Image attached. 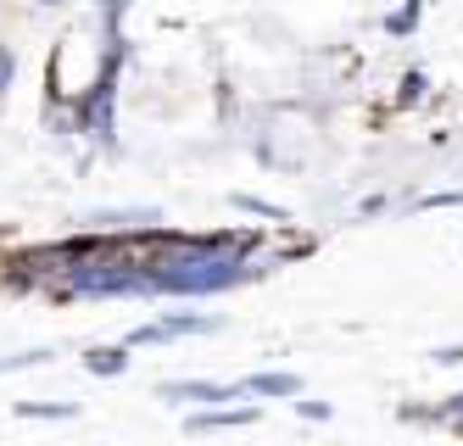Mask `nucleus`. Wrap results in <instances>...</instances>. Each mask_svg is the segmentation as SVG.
<instances>
[{
	"mask_svg": "<svg viewBox=\"0 0 463 446\" xmlns=\"http://www.w3.org/2000/svg\"><path fill=\"white\" fill-rule=\"evenodd\" d=\"M213 329H223L218 313H162V318L140 324L123 346H162V340H190V335H213Z\"/></svg>",
	"mask_w": 463,
	"mask_h": 446,
	"instance_id": "obj_1",
	"label": "nucleus"
},
{
	"mask_svg": "<svg viewBox=\"0 0 463 446\" xmlns=\"http://www.w3.org/2000/svg\"><path fill=\"white\" fill-rule=\"evenodd\" d=\"M262 419V402H241V407H195V413L184 419L190 435H207V430H246Z\"/></svg>",
	"mask_w": 463,
	"mask_h": 446,
	"instance_id": "obj_2",
	"label": "nucleus"
},
{
	"mask_svg": "<svg viewBox=\"0 0 463 446\" xmlns=\"http://www.w3.org/2000/svg\"><path fill=\"white\" fill-rule=\"evenodd\" d=\"M246 385H218V380H168L162 402H202V407H229Z\"/></svg>",
	"mask_w": 463,
	"mask_h": 446,
	"instance_id": "obj_3",
	"label": "nucleus"
},
{
	"mask_svg": "<svg viewBox=\"0 0 463 446\" xmlns=\"http://www.w3.org/2000/svg\"><path fill=\"white\" fill-rule=\"evenodd\" d=\"M128 352H135V346H90L84 368L95 374V380H118V374H128Z\"/></svg>",
	"mask_w": 463,
	"mask_h": 446,
	"instance_id": "obj_4",
	"label": "nucleus"
},
{
	"mask_svg": "<svg viewBox=\"0 0 463 446\" xmlns=\"http://www.w3.org/2000/svg\"><path fill=\"white\" fill-rule=\"evenodd\" d=\"M229 207H235V213H246V218L290 223V207H279V201H269V195H251V190H235V195H229Z\"/></svg>",
	"mask_w": 463,
	"mask_h": 446,
	"instance_id": "obj_5",
	"label": "nucleus"
},
{
	"mask_svg": "<svg viewBox=\"0 0 463 446\" xmlns=\"http://www.w3.org/2000/svg\"><path fill=\"white\" fill-rule=\"evenodd\" d=\"M246 391H251V396H302V380H296V374H285V368H269V374H251Z\"/></svg>",
	"mask_w": 463,
	"mask_h": 446,
	"instance_id": "obj_6",
	"label": "nucleus"
},
{
	"mask_svg": "<svg viewBox=\"0 0 463 446\" xmlns=\"http://www.w3.org/2000/svg\"><path fill=\"white\" fill-rule=\"evenodd\" d=\"M12 413H17V419H45V424H68V419H79V402H17Z\"/></svg>",
	"mask_w": 463,
	"mask_h": 446,
	"instance_id": "obj_7",
	"label": "nucleus"
},
{
	"mask_svg": "<svg viewBox=\"0 0 463 446\" xmlns=\"http://www.w3.org/2000/svg\"><path fill=\"white\" fill-rule=\"evenodd\" d=\"M424 6H430V0H402L396 12H385V33H391V40H408V33L419 28V12Z\"/></svg>",
	"mask_w": 463,
	"mask_h": 446,
	"instance_id": "obj_8",
	"label": "nucleus"
},
{
	"mask_svg": "<svg viewBox=\"0 0 463 446\" xmlns=\"http://www.w3.org/2000/svg\"><path fill=\"white\" fill-rule=\"evenodd\" d=\"M424 90H430L424 67H408V73H402V84H396V107H419V100H424Z\"/></svg>",
	"mask_w": 463,
	"mask_h": 446,
	"instance_id": "obj_9",
	"label": "nucleus"
},
{
	"mask_svg": "<svg viewBox=\"0 0 463 446\" xmlns=\"http://www.w3.org/2000/svg\"><path fill=\"white\" fill-rule=\"evenodd\" d=\"M56 352L51 346H34V352H12V357H0V374H17V368H40V363H51Z\"/></svg>",
	"mask_w": 463,
	"mask_h": 446,
	"instance_id": "obj_10",
	"label": "nucleus"
},
{
	"mask_svg": "<svg viewBox=\"0 0 463 446\" xmlns=\"http://www.w3.org/2000/svg\"><path fill=\"white\" fill-rule=\"evenodd\" d=\"M290 407H296V419H313V424H324V419H329V402H313V396L290 402Z\"/></svg>",
	"mask_w": 463,
	"mask_h": 446,
	"instance_id": "obj_11",
	"label": "nucleus"
},
{
	"mask_svg": "<svg viewBox=\"0 0 463 446\" xmlns=\"http://www.w3.org/2000/svg\"><path fill=\"white\" fill-rule=\"evenodd\" d=\"M12 79H17V56H12V45H0V95L12 90Z\"/></svg>",
	"mask_w": 463,
	"mask_h": 446,
	"instance_id": "obj_12",
	"label": "nucleus"
},
{
	"mask_svg": "<svg viewBox=\"0 0 463 446\" xmlns=\"http://www.w3.org/2000/svg\"><path fill=\"white\" fill-rule=\"evenodd\" d=\"M430 357H436V363H447V368H463V346H436Z\"/></svg>",
	"mask_w": 463,
	"mask_h": 446,
	"instance_id": "obj_13",
	"label": "nucleus"
},
{
	"mask_svg": "<svg viewBox=\"0 0 463 446\" xmlns=\"http://www.w3.org/2000/svg\"><path fill=\"white\" fill-rule=\"evenodd\" d=\"M385 207H391V195H369V201H363L357 213H363V218H374V213H385Z\"/></svg>",
	"mask_w": 463,
	"mask_h": 446,
	"instance_id": "obj_14",
	"label": "nucleus"
},
{
	"mask_svg": "<svg viewBox=\"0 0 463 446\" xmlns=\"http://www.w3.org/2000/svg\"><path fill=\"white\" fill-rule=\"evenodd\" d=\"M40 6H68V0H40Z\"/></svg>",
	"mask_w": 463,
	"mask_h": 446,
	"instance_id": "obj_15",
	"label": "nucleus"
}]
</instances>
